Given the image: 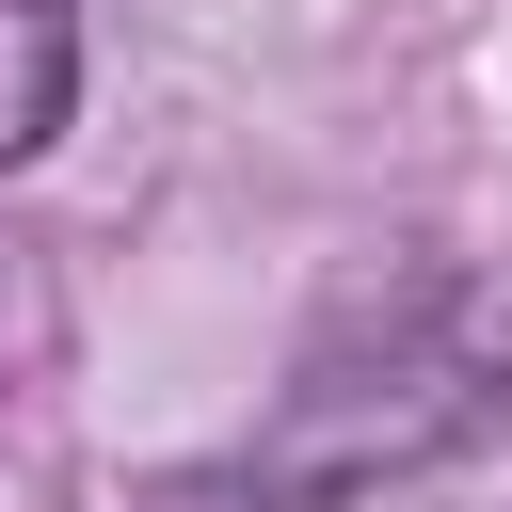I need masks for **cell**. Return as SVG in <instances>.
Wrapping results in <instances>:
<instances>
[{"label":"cell","instance_id":"cell-1","mask_svg":"<svg viewBox=\"0 0 512 512\" xmlns=\"http://www.w3.org/2000/svg\"><path fill=\"white\" fill-rule=\"evenodd\" d=\"M480 432H512V272H432V288H400L304 352V384L240 448V496L256 512H352L368 480H416Z\"/></svg>","mask_w":512,"mask_h":512},{"label":"cell","instance_id":"cell-2","mask_svg":"<svg viewBox=\"0 0 512 512\" xmlns=\"http://www.w3.org/2000/svg\"><path fill=\"white\" fill-rule=\"evenodd\" d=\"M80 112V0H0V176L48 160Z\"/></svg>","mask_w":512,"mask_h":512}]
</instances>
